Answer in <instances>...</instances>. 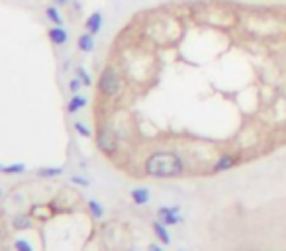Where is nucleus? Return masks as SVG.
<instances>
[{
    "label": "nucleus",
    "mask_w": 286,
    "mask_h": 251,
    "mask_svg": "<svg viewBox=\"0 0 286 251\" xmlns=\"http://www.w3.org/2000/svg\"><path fill=\"white\" fill-rule=\"evenodd\" d=\"M143 171L153 179H175L187 171V163L175 151H155L145 159Z\"/></svg>",
    "instance_id": "obj_1"
},
{
    "label": "nucleus",
    "mask_w": 286,
    "mask_h": 251,
    "mask_svg": "<svg viewBox=\"0 0 286 251\" xmlns=\"http://www.w3.org/2000/svg\"><path fill=\"white\" fill-rule=\"evenodd\" d=\"M121 90V75L114 65H108L98 79V92L104 99H114Z\"/></svg>",
    "instance_id": "obj_2"
},
{
    "label": "nucleus",
    "mask_w": 286,
    "mask_h": 251,
    "mask_svg": "<svg viewBox=\"0 0 286 251\" xmlns=\"http://www.w3.org/2000/svg\"><path fill=\"white\" fill-rule=\"evenodd\" d=\"M96 145L106 157H112L114 153L118 151V138L108 126H100L98 133H96Z\"/></svg>",
    "instance_id": "obj_3"
},
{
    "label": "nucleus",
    "mask_w": 286,
    "mask_h": 251,
    "mask_svg": "<svg viewBox=\"0 0 286 251\" xmlns=\"http://www.w3.org/2000/svg\"><path fill=\"white\" fill-rule=\"evenodd\" d=\"M157 216H159V220H161L165 226H176V224L182 222L180 208L178 206H161L157 210Z\"/></svg>",
    "instance_id": "obj_4"
},
{
    "label": "nucleus",
    "mask_w": 286,
    "mask_h": 251,
    "mask_svg": "<svg viewBox=\"0 0 286 251\" xmlns=\"http://www.w3.org/2000/svg\"><path fill=\"white\" fill-rule=\"evenodd\" d=\"M237 163H239V155H235V153H226V155L218 157V161L214 163L212 171H214V173H223V171H228V169H233Z\"/></svg>",
    "instance_id": "obj_5"
},
{
    "label": "nucleus",
    "mask_w": 286,
    "mask_h": 251,
    "mask_svg": "<svg viewBox=\"0 0 286 251\" xmlns=\"http://www.w3.org/2000/svg\"><path fill=\"white\" fill-rule=\"evenodd\" d=\"M47 35H49V42L55 45H65L67 40H69V33H67V30L63 26H53V28L47 32Z\"/></svg>",
    "instance_id": "obj_6"
},
{
    "label": "nucleus",
    "mask_w": 286,
    "mask_h": 251,
    "mask_svg": "<svg viewBox=\"0 0 286 251\" xmlns=\"http://www.w3.org/2000/svg\"><path fill=\"white\" fill-rule=\"evenodd\" d=\"M102 14L100 12H92L90 16L87 18V22H85V28H87L88 33H92V35H96V33L102 30Z\"/></svg>",
    "instance_id": "obj_7"
},
{
    "label": "nucleus",
    "mask_w": 286,
    "mask_h": 251,
    "mask_svg": "<svg viewBox=\"0 0 286 251\" xmlns=\"http://www.w3.org/2000/svg\"><path fill=\"white\" fill-rule=\"evenodd\" d=\"M130 197H132V200L137 204V206H145V204L149 202L151 195H149L147 188H133L132 192H130Z\"/></svg>",
    "instance_id": "obj_8"
},
{
    "label": "nucleus",
    "mask_w": 286,
    "mask_h": 251,
    "mask_svg": "<svg viewBox=\"0 0 286 251\" xmlns=\"http://www.w3.org/2000/svg\"><path fill=\"white\" fill-rule=\"evenodd\" d=\"M153 231H155V236L161 240V243H163V245H169V243H171V236H169L167 226L163 224V222H161V220L153 222Z\"/></svg>",
    "instance_id": "obj_9"
},
{
    "label": "nucleus",
    "mask_w": 286,
    "mask_h": 251,
    "mask_svg": "<svg viewBox=\"0 0 286 251\" xmlns=\"http://www.w3.org/2000/svg\"><path fill=\"white\" fill-rule=\"evenodd\" d=\"M78 49L83 51V53H90L92 49H94V35L92 33H83L80 37H78Z\"/></svg>",
    "instance_id": "obj_10"
},
{
    "label": "nucleus",
    "mask_w": 286,
    "mask_h": 251,
    "mask_svg": "<svg viewBox=\"0 0 286 251\" xmlns=\"http://www.w3.org/2000/svg\"><path fill=\"white\" fill-rule=\"evenodd\" d=\"M85 106H87V99L80 96V94H75L73 99L69 100V104H67V112L69 114H75V112H78V110L85 108Z\"/></svg>",
    "instance_id": "obj_11"
},
{
    "label": "nucleus",
    "mask_w": 286,
    "mask_h": 251,
    "mask_svg": "<svg viewBox=\"0 0 286 251\" xmlns=\"http://www.w3.org/2000/svg\"><path fill=\"white\" fill-rule=\"evenodd\" d=\"M12 228L18 229V231L32 228V218H30L28 214H20V216H16V218L12 220Z\"/></svg>",
    "instance_id": "obj_12"
},
{
    "label": "nucleus",
    "mask_w": 286,
    "mask_h": 251,
    "mask_svg": "<svg viewBox=\"0 0 286 251\" xmlns=\"http://www.w3.org/2000/svg\"><path fill=\"white\" fill-rule=\"evenodd\" d=\"M87 206H88V212L92 214V218L100 220L104 216V208H102V204H100L98 200H88Z\"/></svg>",
    "instance_id": "obj_13"
},
{
    "label": "nucleus",
    "mask_w": 286,
    "mask_h": 251,
    "mask_svg": "<svg viewBox=\"0 0 286 251\" xmlns=\"http://www.w3.org/2000/svg\"><path fill=\"white\" fill-rule=\"evenodd\" d=\"M45 16H47V20L53 24V26H63V18H61V14H59V10H57L55 6H49L45 10Z\"/></svg>",
    "instance_id": "obj_14"
},
{
    "label": "nucleus",
    "mask_w": 286,
    "mask_h": 251,
    "mask_svg": "<svg viewBox=\"0 0 286 251\" xmlns=\"http://www.w3.org/2000/svg\"><path fill=\"white\" fill-rule=\"evenodd\" d=\"M63 173V169L61 167H42L39 171H37V175L44 177V179H51V177H59Z\"/></svg>",
    "instance_id": "obj_15"
},
{
    "label": "nucleus",
    "mask_w": 286,
    "mask_h": 251,
    "mask_svg": "<svg viewBox=\"0 0 286 251\" xmlns=\"http://www.w3.org/2000/svg\"><path fill=\"white\" fill-rule=\"evenodd\" d=\"M24 171H26V165L14 163V165H4L0 173H4V175H18V173H24Z\"/></svg>",
    "instance_id": "obj_16"
},
{
    "label": "nucleus",
    "mask_w": 286,
    "mask_h": 251,
    "mask_svg": "<svg viewBox=\"0 0 286 251\" xmlns=\"http://www.w3.org/2000/svg\"><path fill=\"white\" fill-rule=\"evenodd\" d=\"M77 75H78V79L83 81L85 87H90V85H92V79H90V75L85 71V67H77Z\"/></svg>",
    "instance_id": "obj_17"
},
{
    "label": "nucleus",
    "mask_w": 286,
    "mask_h": 251,
    "mask_svg": "<svg viewBox=\"0 0 286 251\" xmlns=\"http://www.w3.org/2000/svg\"><path fill=\"white\" fill-rule=\"evenodd\" d=\"M75 130H77V133L78 136H83V138H90V136H92L90 128H87L83 122H75Z\"/></svg>",
    "instance_id": "obj_18"
},
{
    "label": "nucleus",
    "mask_w": 286,
    "mask_h": 251,
    "mask_svg": "<svg viewBox=\"0 0 286 251\" xmlns=\"http://www.w3.org/2000/svg\"><path fill=\"white\" fill-rule=\"evenodd\" d=\"M14 249L16 251H33L32 245L28 243V240H16L14 241Z\"/></svg>",
    "instance_id": "obj_19"
},
{
    "label": "nucleus",
    "mask_w": 286,
    "mask_h": 251,
    "mask_svg": "<svg viewBox=\"0 0 286 251\" xmlns=\"http://www.w3.org/2000/svg\"><path fill=\"white\" fill-rule=\"evenodd\" d=\"M80 87H83V81H80L78 76H75V79H73V81L69 83V90H71L73 94H77L78 90H80Z\"/></svg>",
    "instance_id": "obj_20"
},
{
    "label": "nucleus",
    "mask_w": 286,
    "mask_h": 251,
    "mask_svg": "<svg viewBox=\"0 0 286 251\" xmlns=\"http://www.w3.org/2000/svg\"><path fill=\"white\" fill-rule=\"evenodd\" d=\"M71 183H75V185H80V186H88V185H90V181H88V179H85V177H78V175L71 177Z\"/></svg>",
    "instance_id": "obj_21"
},
{
    "label": "nucleus",
    "mask_w": 286,
    "mask_h": 251,
    "mask_svg": "<svg viewBox=\"0 0 286 251\" xmlns=\"http://www.w3.org/2000/svg\"><path fill=\"white\" fill-rule=\"evenodd\" d=\"M147 251H163V247H161V245H157V243H151V245L147 247Z\"/></svg>",
    "instance_id": "obj_22"
},
{
    "label": "nucleus",
    "mask_w": 286,
    "mask_h": 251,
    "mask_svg": "<svg viewBox=\"0 0 286 251\" xmlns=\"http://www.w3.org/2000/svg\"><path fill=\"white\" fill-rule=\"evenodd\" d=\"M69 0H55V4H59V6H63V4H67Z\"/></svg>",
    "instance_id": "obj_23"
},
{
    "label": "nucleus",
    "mask_w": 286,
    "mask_h": 251,
    "mask_svg": "<svg viewBox=\"0 0 286 251\" xmlns=\"http://www.w3.org/2000/svg\"><path fill=\"white\" fill-rule=\"evenodd\" d=\"M128 251H139V249H135V247H132V249H128Z\"/></svg>",
    "instance_id": "obj_24"
},
{
    "label": "nucleus",
    "mask_w": 286,
    "mask_h": 251,
    "mask_svg": "<svg viewBox=\"0 0 286 251\" xmlns=\"http://www.w3.org/2000/svg\"><path fill=\"white\" fill-rule=\"evenodd\" d=\"M2 167H4V165H0V171H2Z\"/></svg>",
    "instance_id": "obj_25"
},
{
    "label": "nucleus",
    "mask_w": 286,
    "mask_h": 251,
    "mask_svg": "<svg viewBox=\"0 0 286 251\" xmlns=\"http://www.w3.org/2000/svg\"><path fill=\"white\" fill-rule=\"evenodd\" d=\"M0 198H2V190H0Z\"/></svg>",
    "instance_id": "obj_26"
},
{
    "label": "nucleus",
    "mask_w": 286,
    "mask_h": 251,
    "mask_svg": "<svg viewBox=\"0 0 286 251\" xmlns=\"http://www.w3.org/2000/svg\"><path fill=\"white\" fill-rule=\"evenodd\" d=\"M180 251H185V249H180Z\"/></svg>",
    "instance_id": "obj_27"
}]
</instances>
